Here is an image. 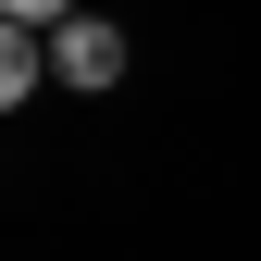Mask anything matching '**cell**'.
<instances>
[{
  "label": "cell",
  "mask_w": 261,
  "mask_h": 261,
  "mask_svg": "<svg viewBox=\"0 0 261 261\" xmlns=\"http://www.w3.org/2000/svg\"><path fill=\"white\" fill-rule=\"evenodd\" d=\"M50 62H62L75 87H112V75H124V38H112V25H50Z\"/></svg>",
  "instance_id": "obj_1"
},
{
  "label": "cell",
  "mask_w": 261,
  "mask_h": 261,
  "mask_svg": "<svg viewBox=\"0 0 261 261\" xmlns=\"http://www.w3.org/2000/svg\"><path fill=\"white\" fill-rule=\"evenodd\" d=\"M25 87H38V25H13V13H0V112H13Z\"/></svg>",
  "instance_id": "obj_2"
},
{
  "label": "cell",
  "mask_w": 261,
  "mask_h": 261,
  "mask_svg": "<svg viewBox=\"0 0 261 261\" xmlns=\"http://www.w3.org/2000/svg\"><path fill=\"white\" fill-rule=\"evenodd\" d=\"M0 13H13V25H62L75 0H0Z\"/></svg>",
  "instance_id": "obj_3"
}]
</instances>
